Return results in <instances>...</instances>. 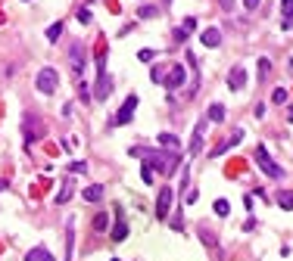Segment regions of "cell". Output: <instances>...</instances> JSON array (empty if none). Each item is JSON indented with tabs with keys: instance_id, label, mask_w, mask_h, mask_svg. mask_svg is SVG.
<instances>
[{
	"instance_id": "1",
	"label": "cell",
	"mask_w": 293,
	"mask_h": 261,
	"mask_svg": "<svg viewBox=\"0 0 293 261\" xmlns=\"http://www.w3.org/2000/svg\"><path fill=\"white\" fill-rule=\"evenodd\" d=\"M131 156H140L143 165L150 171H159V174H175L178 171V153H162V149H140V146H131L128 149Z\"/></svg>"
},
{
	"instance_id": "2",
	"label": "cell",
	"mask_w": 293,
	"mask_h": 261,
	"mask_svg": "<svg viewBox=\"0 0 293 261\" xmlns=\"http://www.w3.org/2000/svg\"><path fill=\"white\" fill-rule=\"evenodd\" d=\"M97 87H94V100H106L109 93H113V78H109V72H106V47L97 53Z\"/></svg>"
},
{
	"instance_id": "3",
	"label": "cell",
	"mask_w": 293,
	"mask_h": 261,
	"mask_svg": "<svg viewBox=\"0 0 293 261\" xmlns=\"http://www.w3.org/2000/svg\"><path fill=\"white\" fill-rule=\"evenodd\" d=\"M256 165H259L268 177H284V168H281L278 162H274V159L268 156V149H265L262 143H256Z\"/></svg>"
},
{
	"instance_id": "4",
	"label": "cell",
	"mask_w": 293,
	"mask_h": 261,
	"mask_svg": "<svg viewBox=\"0 0 293 261\" xmlns=\"http://www.w3.org/2000/svg\"><path fill=\"white\" fill-rule=\"evenodd\" d=\"M34 84H38V90L41 93H57V87H60V75H57V69H41L38 72V81H34Z\"/></svg>"
},
{
	"instance_id": "5",
	"label": "cell",
	"mask_w": 293,
	"mask_h": 261,
	"mask_svg": "<svg viewBox=\"0 0 293 261\" xmlns=\"http://www.w3.org/2000/svg\"><path fill=\"white\" fill-rule=\"evenodd\" d=\"M137 93H131V97H128L125 103H122V109L116 112V115H113V127H122V124H128V121H131L134 118V109H137Z\"/></svg>"
},
{
	"instance_id": "6",
	"label": "cell",
	"mask_w": 293,
	"mask_h": 261,
	"mask_svg": "<svg viewBox=\"0 0 293 261\" xmlns=\"http://www.w3.org/2000/svg\"><path fill=\"white\" fill-rule=\"evenodd\" d=\"M184 81H187V69H184V66H172V69H169V75L162 78V87L178 90V87H184Z\"/></svg>"
},
{
	"instance_id": "7",
	"label": "cell",
	"mask_w": 293,
	"mask_h": 261,
	"mask_svg": "<svg viewBox=\"0 0 293 261\" xmlns=\"http://www.w3.org/2000/svg\"><path fill=\"white\" fill-rule=\"evenodd\" d=\"M69 62H72V72L78 75V81H81V75H84V66H87V53H84V47L81 44H75L69 50Z\"/></svg>"
},
{
	"instance_id": "8",
	"label": "cell",
	"mask_w": 293,
	"mask_h": 261,
	"mask_svg": "<svg viewBox=\"0 0 293 261\" xmlns=\"http://www.w3.org/2000/svg\"><path fill=\"white\" fill-rule=\"evenodd\" d=\"M22 127H25V143H28V146H31L34 140L44 137V124L34 118V115H25V124H22Z\"/></svg>"
},
{
	"instance_id": "9",
	"label": "cell",
	"mask_w": 293,
	"mask_h": 261,
	"mask_svg": "<svg viewBox=\"0 0 293 261\" xmlns=\"http://www.w3.org/2000/svg\"><path fill=\"white\" fill-rule=\"evenodd\" d=\"M203 137H206V118H200L197 127H193V137H190V156H200L203 153Z\"/></svg>"
},
{
	"instance_id": "10",
	"label": "cell",
	"mask_w": 293,
	"mask_h": 261,
	"mask_svg": "<svg viewBox=\"0 0 293 261\" xmlns=\"http://www.w3.org/2000/svg\"><path fill=\"white\" fill-rule=\"evenodd\" d=\"M172 186H162V190L156 193V218H166L169 215V205H172Z\"/></svg>"
},
{
	"instance_id": "11",
	"label": "cell",
	"mask_w": 293,
	"mask_h": 261,
	"mask_svg": "<svg viewBox=\"0 0 293 261\" xmlns=\"http://www.w3.org/2000/svg\"><path fill=\"white\" fill-rule=\"evenodd\" d=\"M228 87H231V90H243V87H247V69H243V66H234V69H231Z\"/></svg>"
},
{
	"instance_id": "12",
	"label": "cell",
	"mask_w": 293,
	"mask_h": 261,
	"mask_svg": "<svg viewBox=\"0 0 293 261\" xmlns=\"http://www.w3.org/2000/svg\"><path fill=\"white\" fill-rule=\"evenodd\" d=\"M72 193H75V180H72V177H69V180H66V183L60 186V193H57V196H53V202H57V205H66V202L72 199Z\"/></svg>"
},
{
	"instance_id": "13",
	"label": "cell",
	"mask_w": 293,
	"mask_h": 261,
	"mask_svg": "<svg viewBox=\"0 0 293 261\" xmlns=\"http://www.w3.org/2000/svg\"><path fill=\"white\" fill-rule=\"evenodd\" d=\"M281 10H284L281 31H290V28H293V0H281Z\"/></svg>"
},
{
	"instance_id": "14",
	"label": "cell",
	"mask_w": 293,
	"mask_h": 261,
	"mask_svg": "<svg viewBox=\"0 0 293 261\" xmlns=\"http://www.w3.org/2000/svg\"><path fill=\"white\" fill-rule=\"evenodd\" d=\"M200 41H203V47H218V44H222V31H218V28H206L203 34H200Z\"/></svg>"
},
{
	"instance_id": "15",
	"label": "cell",
	"mask_w": 293,
	"mask_h": 261,
	"mask_svg": "<svg viewBox=\"0 0 293 261\" xmlns=\"http://www.w3.org/2000/svg\"><path fill=\"white\" fill-rule=\"evenodd\" d=\"M25 261H57V258H53L44 246H34V249H28V252H25Z\"/></svg>"
},
{
	"instance_id": "16",
	"label": "cell",
	"mask_w": 293,
	"mask_h": 261,
	"mask_svg": "<svg viewBox=\"0 0 293 261\" xmlns=\"http://www.w3.org/2000/svg\"><path fill=\"white\" fill-rule=\"evenodd\" d=\"M72 252H75V224H66V261H72Z\"/></svg>"
},
{
	"instance_id": "17",
	"label": "cell",
	"mask_w": 293,
	"mask_h": 261,
	"mask_svg": "<svg viewBox=\"0 0 293 261\" xmlns=\"http://www.w3.org/2000/svg\"><path fill=\"white\" fill-rule=\"evenodd\" d=\"M156 143H162V146L169 149V153H178V149H181V140H178L175 134H159V137H156Z\"/></svg>"
},
{
	"instance_id": "18",
	"label": "cell",
	"mask_w": 293,
	"mask_h": 261,
	"mask_svg": "<svg viewBox=\"0 0 293 261\" xmlns=\"http://www.w3.org/2000/svg\"><path fill=\"white\" fill-rule=\"evenodd\" d=\"M103 193H106V190H103V183H90L81 196H84L87 202H100V199H103Z\"/></svg>"
},
{
	"instance_id": "19",
	"label": "cell",
	"mask_w": 293,
	"mask_h": 261,
	"mask_svg": "<svg viewBox=\"0 0 293 261\" xmlns=\"http://www.w3.org/2000/svg\"><path fill=\"white\" fill-rule=\"evenodd\" d=\"M193 28H197V19H193V16H187V19H184V25H181V28L175 31V37H178V41H187V34H190Z\"/></svg>"
},
{
	"instance_id": "20",
	"label": "cell",
	"mask_w": 293,
	"mask_h": 261,
	"mask_svg": "<svg viewBox=\"0 0 293 261\" xmlns=\"http://www.w3.org/2000/svg\"><path fill=\"white\" fill-rule=\"evenodd\" d=\"M203 118H206V121H225V106H222V103H212Z\"/></svg>"
},
{
	"instance_id": "21",
	"label": "cell",
	"mask_w": 293,
	"mask_h": 261,
	"mask_svg": "<svg viewBox=\"0 0 293 261\" xmlns=\"http://www.w3.org/2000/svg\"><path fill=\"white\" fill-rule=\"evenodd\" d=\"M287 97H290L287 87H274V90H271V103H274V106H284V103H287Z\"/></svg>"
},
{
	"instance_id": "22",
	"label": "cell",
	"mask_w": 293,
	"mask_h": 261,
	"mask_svg": "<svg viewBox=\"0 0 293 261\" xmlns=\"http://www.w3.org/2000/svg\"><path fill=\"white\" fill-rule=\"evenodd\" d=\"M128 236V224L125 221H116V227H113V242H122Z\"/></svg>"
},
{
	"instance_id": "23",
	"label": "cell",
	"mask_w": 293,
	"mask_h": 261,
	"mask_svg": "<svg viewBox=\"0 0 293 261\" xmlns=\"http://www.w3.org/2000/svg\"><path fill=\"white\" fill-rule=\"evenodd\" d=\"M278 205L284 212H293V193L290 190H284V193H278Z\"/></svg>"
},
{
	"instance_id": "24",
	"label": "cell",
	"mask_w": 293,
	"mask_h": 261,
	"mask_svg": "<svg viewBox=\"0 0 293 261\" xmlns=\"http://www.w3.org/2000/svg\"><path fill=\"white\" fill-rule=\"evenodd\" d=\"M60 37H63V22H53V25L47 28V41H53V44H57Z\"/></svg>"
},
{
	"instance_id": "25",
	"label": "cell",
	"mask_w": 293,
	"mask_h": 261,
	"mask_svg": "<svg viewBox=\"0 0 293 261\" xmlns=\"http://www.w3.org/2000/svg\"><path fill=\"white\" fill-rule=\"evenodd\" d=\"M106 227H109V215L103 212V215H97V218H94V230H97V233H103Z\"/></svg>"
},
{
	"instance_id": "26",
	"label": "cell",
	"mask_w": 293,
	"mask_h": 261,
	"mask_svg": "<svg viewBox=\"0 0 293 261\" xmlns=\"http://www.w3.org/2000/svg\"><path fill=\"white\" fill-rule=\"evenodd\" d=\"M212 209H215V215H218V218H225V215H228V212H231V205H228V202H225V199H218V202H215V205H212Z\"/></svg>"
},
{
	"instance_id": "27",
	"label": "cell",
	"mask_w": 293,
	"mask_h": 261,
	"mask_svg": "<svg viewBox=\"0 0 293 261\" xmlns=\"http://www.w3.org/2000/svg\"><path fill=\"white\" fill-rule=\"evenodd\" d=\"M200 239H203L209 249H215V233H212V230H206V227H203V230H200Z\"/></svg>"
},
{
	"instance_id": "28",
	"label": "cell",
	"mask_w": 293,
	"mask_h": 261,
	"mask_svg": "<svg viewBox=\"0 0 293 261\" xmlns=\"http://www.w3.org/2000/svg\"><path fill=\"white\" fill-rule=\"evenodd\" d=\"M156 13H159V10H156V7H150V4H146V7H140V10H137V16H140V19H153Z\"/></svg>"
},
{
	"instance_id": "29",
	"label": "cell",
	"mask_w": 293,
	"mask_h": 261,
	"mask_svg": "<svg viewBox=\"0 0 293 261\" xmlns=\"http://www.w3.org/2000/svg\"><path fill=\"white\" fill-rule=\"evenodd\" d=\"M69 171H72V174H84V171H87V162H72Z\"/></svg>"
},
{
	"instance_id": "30",
	"label": "cell",
	"mask_w": 293,
	"mask_h": 261,
	"mask_svg": "<svg viewBox=\"0 0 293 261\" xmlns=\"http://www.w3.org/2000/svg\"><path fill=\"white\" fill-rule=\"evenodd\" d=\"M78 100H81V103H90V97H87V84H84V81H78Z\"/></svg>"
},
{
	"instance_id": "31",
	"label": "cell",
	"mask_w": 293,
	"mask_h": 261,
	"mask_svg": "<svg viewBox=\"0 0 293 261\" xmlns=\"http://www.w3.org/2000/svg\"><path fill=\"white\" fill-rule=\"evenodd\" d=\"M140 180H143V183H153V171H150V168H146V165L140 168Z\"/></svg>"
},
{
	"instance_id": "32",
	"label": "cell",
	"mask_w": 293,
	"mask_h": 261,
	"mask_svg": "<svg viewBox=\"0 0 293 261\" xmlns=\"http://www.w3.org/2000/svg\"><path fill=\"white\" fill-rule=\"evenodd\" d=\"M137 56H140V62H150V59H153V56H156V50H140Z\"/></svg>"
},
{
	"instance_id": "33",
	"label": "cell",
	"mask_w": 293,
	"mask_h": 261,
	"mask_svg": "<svg viewBox=\"0 0 293 261\" xmlns=\"http://www.w3.org/2000/svg\"><path fill=\"white\" fill-rule=\"evenodd\" d=\"M78 22H81V25L90 22V10H78Z\"/></svg>"
},
{
	"instance_id": "34",
	"label": "cell",
	"mask_w": 293,
	"mask_h": 261,
	"mask_svg": "<svg viewBox=\"0 0 293 261\" xmlns=\"http://www.w3.org/2000/svg\"><path fill=\"white\" fill-rule=\"evenodd\" d=\"M259 4H262V0H243V7H247V10H259Z\"/></svg>"
},
{
	"instance_id": "35",
	"label": "cell",
	"mask_w": 293,
	"mask_h": 261,
	"mask_svg": "<svg viewBox=\"0 0 293 261\" xmlns=\"http://www.w3.org/2000/svg\"><path fill=\"white\" fill-rule=\"evenodd\" d=\"M268 69H271V62H268V59H259V72L268 75Z\"/></svg>"
},
{
	"instance_id": "36",
	"label": "cell",
	"mask_w": 293,
	"mask_h": 261,
	"mask_svg": "<svg viewBox=\"0 0 293 261\" xmlns=\"http://www.w3.org/2000/svg\"><path fill=\"white\" fill-rule=\"evenodd\" d=\"M218 7H222V10H231V7H234V0H218Z\"/></svg>"
},
{
	"instance_id": "37",
	"label": "cell",
	"mask_w": 293,
	"mask_h": 261,
	"mask_svg": "<svg viewBox=\"0 0 293 261\" xmlns=\"http://www.w3.org/2000/svg\"><path fill=\"white\" fill-rule=\"evenodd\" d=\"M287 121H290V124H293V106H290V109H287Z\"/></svg>"
},
{
	"instance_id": "38",
	"label": "cell",
	"mask_w": 293,
	"mask_h": 261,
	"mask_svg": "<svg viewBox=\"0 0 293 261\" xmlns=\"http://www.w3.org/2000/svg\"><path fill=\"white\" fill-rule=\"evenodd\" d=\"M7 186H10V180H0V190H7Z\"/></svg>"
},
{
	"instance_id": "39",
	"label": "cell",
	"mask_w": 293,
	"mask_h": 261,
	"mask_svg": "<svg viewBox=\"0 0 293 261\" xmlns=\"http://www.w3.org/2000/svg\"><path fill=\"white\" fill-rule=\"evenodd\" d=\"M113 261H119V258H113Z\"/></svg>"
}]
</instances>
